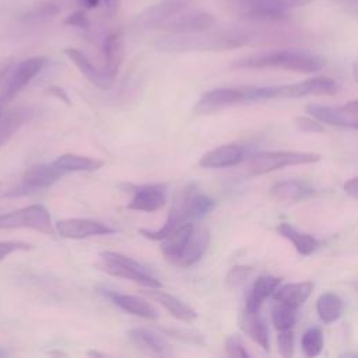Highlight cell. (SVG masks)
Instances as JSON below:
<instances>
[{
    "instance_id": "1f68e13d",
    "label": "cell",
    "mask_w": 358,
    "mask_h": 358,
    "mask_svg": "<svg viewBox=\"0 0 358 358\" xmlns=\"http://www.w3.org/2000/svg\"><path fill=\"white\" fill-rule=\"evenodd\" d=\"M102 52L105 59V69L117 73L122 62V42L119 29L112 31L106 35L102 43Z\"/></svg>"
},
{
    "instance_id": "8992f818",
    "label": "cell",
    "mask_w": 358,
    "mask_h": 358,
    "mask_svg": "<svg viewBox=\"0 0 358 358\" xmlns=\"http://www.w3.org/2000/svg\"><path fill=\"white\" fill-rule=\"evenodd\" d=\"M214 206L215 201L211 197L197 193L193 186H187L178 193L169 211L168 220L173 224H183L199 220L207 215L214 208Z\"/></svg>"
},
{
    "instance_id": "681fc988",
    "label": "cell",
    "mask_w": 358,
    "mask_h": 358,
    "mask_svg": "<svg viewBox=\"0 0 358 358\" xmlns=\"http://www.w3.org/2000/svg\"><path fill=\"white\" fill-rule=\"evenodd\" d=\"M340 357H357L355 352H345V354H341Z\"/></svg>"
},
{
    "instance_id": "cb8c5ba5",
    "label": "cell",
    "mask_w": 358,
    "mask_h": 358,
    "mask_svg": "<svg viewBox=\"0 0 358 358\" xmlns=\"http://www.w3.org/2000/svg\"><path fill=\"white\" fill-rule=\"evenodd\" d=\"M193 224L192 222H183L179 227H176L173 231H171L165 238L161 239V252L164 257L176 266L183 248L187 242V238L192 232Z\"/></svg>"
},
{
    "instance_id": "f907efd6",
    "label": "cell",
    "mask_w": 358,
    "mask_h": 358,
    "mask_svg": "<svg viewBox=\"0 0 358 358\" xmlns=\"http://www.w3.org/2000/svg\"><path fill=\"white\" fill-rule=\"evenodd\" d=\"M6 355H8V351H6L4 348L0 347V357H6Z\"/></svg>"
},
{
    "instance_id": "d6a6232c",
    "label": "cell",
    "mask_w": 358,
    "mask_h": 358,
    "mask_svg": "<svg viewBox=\"0 0 358 358\" xmlns=\"http://www.w3.org/2000/svg\"><path fill=\"white\" fill-rule=\"evenodd\" d=\"M296 308L278 302V305H275L271 312V320L274 327L278 331L292 329V326L296 322Z\"/></svg>"
},
{
    "instance_id": "74e56055",
    "label": "cell",
    "mask_w": 358,
    "mask_h": 358,
    "mask_svg": "<svg viewBox=\"0 0 358 358\" xmlns=\"http://www.w3.org/2000/svg\"><path fill=\"white\" fill-rule=\"evenodd\" d=\"M277 347L278 352L282 357H291L294 352V333L291 329L280 330L277 336Z\"/></svg>"
},
{
    "instance_id": "d590c367",
    "label": "cell",
    "mask_w": 358,
    "mask_h": 358,
    "mask_svg": "<svg viewBox=\"0 0 358 358\" xmlns=\"http://www.w3.org/2000/svg\"><path fill=\"white\" fill-rule=\"evenodd\" d=\"M60 11L59 6L53 1H43L35 7H32L28 13L24 14V20L25 21H43V20H49L53 18L55 15H57Z\"/></svg>"
},
{
    "instance_id": "e575fe53",
    "label": "cell",
    "mask_w": 358,
    "mask_h": 358,
    "mask_svg": "<svg viewBox=\"0 0 358 358\" xmlns=\"http://www.w3.org/2000/svg\"><path fill=\"white\" fill-rule=\"evenodd\" d=\"M161 331L172 338H176L179 341L187 343V344H194V345H203L204 338L203 334L192 330V329H183V327H161Z\"/></svg>"
},
{
    "instance_id": "836d02e7",
    "label": "cell",
    "mask_w": 358,
    "mask_h": 358,
    "mask_svg": "<svg viewBox=\"0 0 358 358\" xmlns=\"http://www.w3.org/2000/svg\"><path fill=\"white\" fill-rule=\"evenodd\" d=\"M302 350L306 357H316L323 348V334L319 327L308 329L301 340Z\"/></svg>"
},
{
    "instance_id": "8fae6325",
    "label": "cell",
    "mask_w": 358,
    "mask_h": 358,
    "mask_svg": "<svg viewBox=\"0 0 358 358\" xmlns=\"http://www.w3.org/2000/svg\"><path fill=\"white\" fill-rule=\"evenodd\" d=\"M189 3L190 0H161L136 15L133 25L141 31L161 28L165 21H168L175 14H179Z\"/></svg>"
},
{
    "instance_id": "bcb514c9",
    "label": "cell",
    "mask_w": 358,
    "mask_h": 358,
    "mask_svg": "<svg viewBox=\"0 0 358 358\" xmlns=\"http://www.w3.org/2000/svg\"><path fill=\"white\" fill-rule=\"evenodd\" d=\"M78 1H80V4H81V6H84L85 8L91 10V8H95V7H98L101 0H78Z\"/></svg>"
},
{
    "instance_id": "ffe728a7",
    "label": "cell",
    "mask_w": 358,
    "mask_h": 358,
    "mask_svg": "<svg viewBox=\"0 0 358 358\" xmlns=\"http://www.w3.org/2000/svg\"><path fill=\"white\" fill-rule=\"evenodd\" d=\"M102 294L108 296L116 306L126 310L127 313L151 319V320L157 319V310L144 298L130 295V294H122L113 289H102Z\"/></svg>"
},
{
    "instance_id": "ac0fdd59",
    "label": "cell",
    "mask_w": 358,
    "mask_h": 358,
    "mask_svg": "<svg viewBox=\"0 0 358 358\" xmlns=\"http://www.w3.org/2000/svg\"><path fill=\"white\" fill-rule=\"evenodd\" d=\"M245 159V148L239 144H224L208 152H206L199 165L206 169L211 168H227L241 164Z\"/></svg>"
},
{
    "instance_id": "52a82bcc",
    "label": "cell",
    "mask_w": 358,
    "mask_h": 358,
    "mask_svg": "<svg viewBox=\"0 0 358 358\" xmlns=\"http://www.w3.org/2000/svg\"><path fill=\"white\" fill-rule=\"evenodd\" d=\"M31 228L45 235H55L49 211L41 204H31L10 213H0V229Z\"/></svg>"
},
{
    "instance_id": "ba28073f",
    "label": "cell",
    "mask_w": 358,
    "mask_h": 358,
    "mask_svg": "<svg viewBox=\"0 0 358 358\" xmlns=\"http://www.w3.org/2000/svg\"><path fill=\"white\" fill-rule=\"evenodd\" d=\"M313 0H239L243 15L257 21H280L287 18V10L309 4Z\"/></svg>"
},
{
    "instance_id": "7402d4cb",
    "label": "cell",
    "mask_w": 358,
    "mask_h": 358,
    "mask_svg": "<svg viewBox=\"0 0 358 358\" xmlns=\"http://www.w3.org/2000/svg\"><path fill=\"white\" fill-rule=\"evenodd\" d=\"M63 175V171L57 169L56 166L46 165V164H39L34 165L22 176V186L27 187L31 193L38 190V189H46L52 185H55L60 176Z\"/></svg>"
},
{
    "instance_id": "603a6c76",
    "label": "cell",
    "mask_w": 358,
    "mask_h": 358,
    "mask_svg": "<svg viewBox=\"0 0 358 358\" xmlns=\"http://www.w3.org/2000/svg\"><path fill=\"white\" fill-rule=\"evenodd\" d=\"M129 340L140 350L166 357L172 354V347L159 334L147 329H131L127 331Z\"/></svg>"
},
{
    "instance_id": "484cf974",
    "label": "cell",
    "mask_w": 358,
    "mask_h": 358,
    "mask_svg": "<svg viewBox=\"0 0 358 358\" xmlns=\"http://www.w3.org/2000/svg\"><path fill=\"white\" fill-rule=\"evenodd\" d=\"M313 291V282L312 281H302V282H288L284 285H280L274 289L273 296L277 302L289 305L292 308L302 306L306 299L310 296Z\"/></svg>"
},
{
    "instance_id": "6da1fadb",
    "label": "cell",
    "mask_w": 358,
    "mask_h": 358,
    "mask_svg": "<svg viewBox=\"0 0 358 358\" xmlns=\"http://www.w3.org/2000/svg\"><path fill=\"white\" fill-rule=\"evenodd\" d=\"M208 31V29H207ZM196 32V34H173L164 36L155 42V48L165 53L192 52V50H228L250 43L249 34L239 29H225L214 32Z\"/></svg>"
},
{
    "instance_id": "d4e9b609",
    "label": "cell",
    "mask_w": 358,
    "mask_h": 358,
    "mask_svg": "<svg viewBox=\"0 0 358 358\" xmlns=\"http://www.w3.org/2000/svg\"><path fill=\"white\" fill-rule=\"evenodd\" d=\"M238 323H239V329L248 337H250L264 351H268V348H270L268 329H267L263 317L259 315V312L243 310L238 317Z\"/></svg>"
},
{
    "instance_id": "5bb4252c",
    "label": "cell",
    "mask_w": 358,
    "mask_h": 358,
    "mask_svg": "<svg viewBox=\"0 0 358 358\" xmlns=\"http://www.w3.org/2000/svg\"><path fill=\"white\" fill-rule=\"evenodd\" d=\"M215 22V17L206 11H192L186 14H175L162 24V29L171 34H196L210 29Z\"/></svg>"
},
{
    "instance_id": "7dc6e473",
    "label": "cell",
    "mask_w": 358,
    "mask_h": 358,
    "mask_svg": "<svg viewBox=\"0 0 358 358\" xmlns=\"http://www.w3.org/2000/svg\"><path fill=\"white\" fill-rule=\"evenodd\" d=\"M103 1H105L106 7H108L109 10H115L116 6H117V3H119V0H103Z\"/></svg>"
},
{
    "instance_id": "7a4b0ae2",
    "label": "cell",
    "mask_w": 358,
    "mask_h": 358,
    "mask_svg": "<svg viewBox=\"0 0 358 358\" xmlns=\"http://www.w3.org/2000/svg\"><path fill=\"white\" fill-rule=\"evenodd\" d=\"M324 64L316 55L295 49L263 50L232 62L234 69H282L296 73H315Z\"/></svg>"
},
{
    "instance_id": "4316f807",
    "label": "cell",
    "mask_w": 358,
    "mask_h": 358,
    "mask_svg": "<svg viewBox=\"0 0 358 358\" xmlns=\"http://www.w3.org/2000/svg\"><path fill=\"white\" fill-rule=\"evenodd\" d=\"M281 282L280 277L274 275H260L252 285L246 302H245V310L248 312H259L262 303L267 296H270L274 289Z\"/></svg>"
},
{
    "instance_id": "60d3db41",
    "label": "cell",
    "mask_w": 358,
    "mask_h": 358,
    "mask_svg": "<svg viewBox=\"0 0 358 358\" xmlns=\"http://www.w3.org/2000/svg\"><path fill=\"white\" fill-rule=\"evenodd\" d=\"M295 126L298 127V130L303 131V133H323L324 127L322 126V123L316 119H310L306 116H298L295 117Z\"/></svg>"
},
{
    "instance_id": "277c9868",
    "label": "cell",
    "mask_w": 358,
    "mask_h": 358,
    "mask_svg": "<svg viewBox=\"0 0 358 358\" xmlns=\"http://www.w3.org/2000/svg\"><path fill=\"white\" fill-rule=\"evenodd\" d=\"M98 267L102 271L108 273L109 275L134 281L137 284L144 285L145 288L162 287L159 280H157L144 264L117 252H110V250L101 252Z\"/></svg>"
},
{
    "instance_id": "7bdbcfd3",
    "label": "cell",
    "mask_w": 358,
    "mask_h": 358,
    "mask_svg": "<svg viewBox=\"0 0 358 358\" xmlns=\"http://www.w3.org/2000/svg\"><path fill=\"white\" fill-rule=\"evenodd\" d=\"M48 92H49L50 95H53V96L59 98V99H60V101H63L64 103H67V105H71V101H70L69 95L66 94V91H64L63 88L53 85V87H49V88H48Z\"/></svg>"
},
{
    "instance_id": "83f0119b",
    "label": "cell",
    "mask_w": 358,
    "mask_h": 358,
    "mask_svg": "<svg viewBox=\"0 0 358 358\" xmlns=\"http://www.w3.org/2000/svg\"><path fill=\"white\" fill-rule=\"evenodd\" d=\"M34 110L31 108H15L0 115V147L8 141L13 134L31 120Z\"/></svg>"
},
{
    "instance_id": "44dd1931",
    "label": "cell",
    "mask_w": 358,
    "mask_h": 358,
    "mask_svg": "<svg viewBox=\"0 0 358 358\" xmlns=\"http://www.w3.org/2000/svg\"><path fill=\"white\" fill-rule=\"evenodd\" d=\"M313 193L315 189L302 180H281L274 183L268 190L273 200L282 203L301 201L310 197Z\"/></svg>"
},
{
    "instance_id": "5b68a950",
    "label": "cell",
    "mask_w": 358,
    "mask_h": 358,
    "mask_svg": "<svg viewBox=\"0 0 358 358\" xmlns=\"http://www.w3.org/2000/svg\"><path fill=\"white\" fill-rule=\"evenodd\" d=\"M320 154L305 151H262L255 154L249 162L252 175H264L284 166L313 164L320 161Z\"/></svg>"
},
{
    "instance_id": "f35d334b",
    "label": "cell",
    "mask_w": 358,
    "mask_h": 358,
    "mask_svg": "<svg viewBox=\"0 0 358 358\" xmlns=\"http://www.w3.org/2000/svg\"><path fill=\"white\" fill-rule=\"evenodd\" d=\"M225 351L228 357L234 358H246L249 357V352L246 351L242 340L238 336H229L225 341Z\"/></svg>"
},
{
    "instance_id": "4dcf8cb0",
    "label": "cell",
    "mask_w": 358,
    "mask_h": 358,
    "mask_svg": "<svg viewBox=\"0 0 358 358\" xmlns=\"http://www.w3.org/2000/svg\"><path fill=\"white\" fill-rule=\"evenodd\" d=\"M343 308L344 305L341 298L334 292H324L316 301V309H317L319 317L324 323L336 322L341 316Z\"/></svg>"
},
{
    "instance_id": "4fadbf2b",
    "label": "cell",
    "mask_w": 358,
    "mask_h": 358,
    "mask_svg": "<svg viewBox=\"0 0 358 358\" xmlns=\"http://www.w3.org/2000/svg\"><path fill=\"white\" fill-rule=\"evenodd\" d=\"M55 229L62 238L85 239L96 235H108L115 232L113 228L103 222L88 218H66L56 222Z\"/></svg>"
},
{
    "instance_id": "d6986e66",
    "label": "cell",
    "mask_w": 358,
    "mask_h": 358,
    "mask_svg": "<svg viewBox=\"0 0 358 358\" xmlns=\"http://www.w3.org/2000/svg\"><path fill=\"white\" fill-rule=\"evenodd\" d=\"M141 294H144L145 296H148V298L154 299L155 302H158L159 305H162L178 320L192 323L197 317V312L193 308L186 305L179 298L162 291L161 288H147V289L141 291Z\"/></svg>"
},
{
    "instance_id": "b9f144b4",
    "label": "cell",
    "mask_w": 358,
    "mask_h": 358,
    "mask_svg": "<svg viewBox=\"0 0 358 358\" xmlns=\"http://www.w3.org/2000/svg\"><path fill=\"white\" fill-rule=\"evenodd\" d=\"M64 24L76 27V28H81V29L90 28V20H88L87 14L81 10H77L74 13H71L70 15H67L64 20Z\"/></svg>"
},
{
    "instance_id": "e0dca14e",
    "label": "cell",
    "mask_w": 358,
    "mask_h": 358,
    "mask_svg": "<svg viewBox=\"0 0 358 358\" xmlns=\"http://www.w3.org/2000/svg\"><path fill=\"white\" fill-rule=\"evenodd\" d=\"M208 245H210V229H208V227H206L203 224H199V225L193 224L192 232L187 238V242L183 248V252H182L176 266L182 267V268L193 266L194 263H197L203 257Z\"/></svg>"
},
{
    "instance_id": "8d00e7d4",
    "label": "cell",
    "mask_w": 358,
    "mask_h": 358,
    "mask_svg": "<svg viewBox=\"0 0 358 358\" xmlns=\"http://www.w3.org/2000/svg\"><path fill=\"white\" fill-rule=\"evenodd\" d=\"M253 268L250 266H243V264H238L234 266L225 277V282L228 287H239L241 284L245 282V280L249 278V275L252 274Z\"/></svg>"
},
{
    "instance_id": "f546056e",
    "label": "cell",
    "mask_w": 358,
    "mask_h": 358,
    "mask_svg": "<svg viewBox=\"0 0 358 358\" xmlns=\"http://www.w3.org/2000/svg\"><path fill=\"white\" fill-rule=\"evenodd\" d=\"M277 232L281 236H284L285 239H288L294 245L296 252L302 256H308V255L313 253L319 246V242L315 236H312L309 234L299 232L292 225H289L287 222H281L277 227Z\"/></svg>"
},
{
    "instance_id": "3957f363",
    "label": "cell",
    "mask_w": 358,
    "mask_h": 358,
    "mask_svg": "<svg viewBox=\"0 0 358 358\" xmlns=\"http://www.w3.org/2000/svg\"><path fill=\"white\" fill-rule=\"evenodd\" d=\"M338 84L329 77H313L299 83L280 87H248V96L252 102L264 99H287L308 95H334L338 92Z\"/></svg>"
},
{
    "instance_id": "f6af8a7d",
    "label": "cell",
    "mask_w": 358,
    "mask_h": 358,
    "mask_svg": "<svg viewBox=\"0 0 358 358\" xmlns=\"http://www.w3.org/2000/svg\"><path fill=\"white\" fill-rule=\"evenodd\" d=\"M11 60H1L0 62V83L4 80V77L11 71Z\"/></svg>"
},
{
    "instance_id": "30bf717a",
    "label": "cell",
    "mask_w": 358,
    "mask_h": 358,
    "mask_svg": "<svg viewBox=\"0 0 358 358\" xmlns=\"http://www.w3.org/2000/svg\"><path fill=\"white\" fill-rule=\"evenodd\" d=\"M306 112L320 123L347 127L352 130H357L358 127V109L355 99L347 102L343 106H324L317 103H308Z\"/></svg>"
},
{
    "instance_id": "c3c4849f",
    "label": "cell",
    "mask_w": 358,
    "mask_h": 358,
    "mask_svg": "<svg viewBox=\"0 0 358 358\" xmlns=\"http://www.w3.org/2000/svg\"><path fill=\"white\" fill-rule=\"evenodd\" d=\"M87 354H88V355H95V357H102V355H103L102 352H96V351H88Z\"/></svg>"
},
{
    "instance_id": "f1b7e54d",
    "label": "cell",
    "mask_w": 358,
    "mask_h": 358,
    "mask_svg": "<svg viewBox=\"0 0 358 358\" xmlns=\"http://www.w3.org/2000/svg\"><path fill=\"white\" fill-rule=\"evenodd\" d=\"M52 165L63 172H90L102 168L105 162L102 159L67 152L57 157Z\"/></svg>"
},
{
    "instance_id": "ee69618b",
    "label": "cell",
    "mask_w": 358,
    "mask_h": 358,
    "mask_svg": "<svg viewBox=\"0 0 358 358\" xmlns=\"http://www.w3.org/2000/svg\"><path fill=\"white\" fill-rule=\"evenodd\" d=\"M344 192L351 196L352 199H357L358 197V187H357V178H351L350 180H347L344 183Z\"/></svg>"
},
{
    "instance_id": "ab89813d",
    "label": "cell",
    "mask_w": 358,
    "mask_h": 358,
    "mask_svg": "<svg viewBox=\"0 0 358 358\" xmlns=\"http://www.w3.org/2000/svg\"><path fill=\"white\" fill-rule=\"evenodd\" d=\"M29 249H32V245L22 241H0V262L14 252Z\"/></svg>"
},
{
    "instance_id": "7c38bea8",
    "label": "cell",
    "mask_w": 358,
    "mask_h": 358,
    "mask_svg": "<svg viewBox=\"0 0 358 358\" xmlns=\"http://www.w3.org/2000/svg\"><path fill=\"white\" fill-rule=\"evenodd\" d=\"M239 103H248L245 88H215L201 95L194 110L197 113H210Z\"/></svg>"
},
{
    "instance_id": "9a60e30c",
    "label": "cell",
    "mask_w": 358,
    "mask_h": 358,
    "mask_svg": "<svg viewBox=\"0 0 358 358\" xmlns=\"http://www.w3.org/2000/svg\"><path fill=\"white\" fill-rule=\"evenodd\" d=\"M64 55L76 64V67L81 71V74L96 88L99 90H109L113 85L115 77L117 73L110 71L108 69H96L90 59L78 49L67 48L63 50Z\"/></svg>"
},
{
    "instance_id": "2e32d148",
    "label": "cell",
    "mask_w": 358,
    "mask_h": 358,
    "mask_svg": "<svg viewBox=\"0 0 358 358\" xmlns=\"http://www.w3.org/2000/svg\"><path fill=\"white\" fill-rule=\"evenodd\" d=\"M133 197L127 203L129 210L152 213L161 210L166 204L164 186L161 185H143L131 187Z\"/></svg>"
},
{
    "instance_id": "9c48e42d",
    "label": "cell",
    "mask_w": 358,
    "mask_h": 358,
    "mask_svg": "<svg viewBox=\"0 0 358 358\" xmlns=\"http://www.w3.org/2000/svg\"><path fill=\"white\" fill-rule=\"evenodd\" d=\"M45 63V57H29L14 67L0 92V115L4 106L43 69Z\"/></svg>"
}]
</instances>
